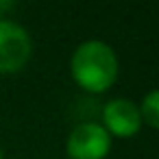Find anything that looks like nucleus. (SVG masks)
I'll return each instance as SVG.
<instances>
[{
    "label": "nucleus",
    "mask_w": 159,
    "mask_h": 159,
    "mask_svg": "<svg viewBox=\"0 0 159 159\" xmlns=\"http://www.w3.org/2000/svg\"><path fill=\"white\" fill-rule=\"evenodd\" d=\"M120 63L116 50L100 39H87L76 46L70 57V74L74 83L89 94H105L118 81Z\"/></svg>",
    "instance_id": "f257e3e1"
},
{
    "label": "nucleus",
    "mask_w": 159,
    "mask_h": 159,
    "mask_svg": "<svg viewBox=\"0 0 159 159\" xmlns=\"http://www.w3.org/2000/svg\"><path fill=\"white\" fill-rule=\"evenodd\" d=\"M33 55L29 31L7 18H0V74L20 72Z\"/></svg>",
    "instance_id": "f03ea898"
},
{
    "label": "nucleus",
    "mask_w": 159,
    "mask_h": 159,
    "mask_svg": "<svg viewBox=\"0 0 159 159\" xmlns=\"http://www.w3.org/2000/svg\"><path fill=\"white\" fill-rule=\"evenodd\" d=\"M109 150L111 135L100 122H81L66 139V152L70 159H105Z\"/></svg>",
    "instance_id": "7ed1b4c3"
},
{
    "label": "nucleus",
    "mask_w": 159,
    "mask_h": 159,
    "mask_svg": "<svg viewBox=\"0 0 159 159\" xmlns=\"http://www.w3.org/2000/svg\"><path fill=\"white\" fill-rule=\"evenodd\" d=\"M100 124L111 137H133L144 126L137 102H133L131 98H111L109 102H105Z\"/></svg>",
    "instance_id": "20e7f679"
},
{
    "label": "nucleus",
    "mask_w": 159,
    "mask_h": 159,
    "mask_svg": "<svg viewBox=\"0 0 159 159\" xmlns=\"http://www.w3.org/2000/svg\"><path fill=\"white\" fill-rule=\"evenodd\" d=\"M137 109L142 116V124L159 131V87L146 92L142 96V100L137 102Z\"/></svg>",
    "instance_id": "39448f33"
},
{
    "label": "nucleus",
    "mask_w": 159,
    "mask_h": 159,
    "mask_svg": "<svg viewBox=\"0 0 159 159\" xmlns=\"http://www.w3.org/2000/svg\"><path fill=\"white\" fill-rule=\"evenodd\" d=\"M13 5L11 2H0V11H7V9H11Z\"/></svg>",
    "instance_id": "423d86ee"
},
{
    "label": "nucleus",
    "mask_w": 159,
    "mask_h": 159,
    "mask_svg": "<svg viewBox=\"0 0 159 159\" xmlns=\"http://www.w3.org/2000/svg\"><path fill=\"white\" fill-rule=\"evenodd\" d=\"M0 159H5V150H2V146H0Z\"/></svg>",
    "instance_id": "0eeeda50"
}]
</instances>
